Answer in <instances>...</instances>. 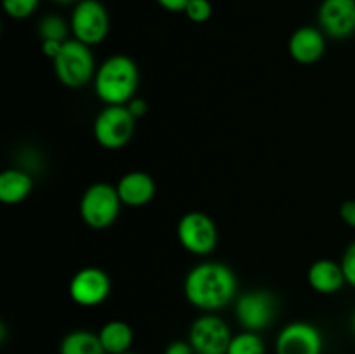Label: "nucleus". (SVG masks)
<instances>
[{"label":"nucleus","mask_w":355,"mask_h":354,"mask_svg":"<svg viewBox=\"0 0 355 354\" xmlns=\"http://www.w3.org/2000/svg\"><path fill=\"white\" fill-rule=\"evenodd\" d=\"M238 280L231 267L220 262H203L194 266L184 281L186 298L198 309L217 311L234 298Z\"/></svg>","instance_id":"nucleus-1"},{"label":"nucleus","mask_w":355,"mask_h":354,"mask_svg":"<svg viewBox=\"0 0 355 354\" xmlns=\"http://www.w3.org/2000/svg\"><path fill=\"white\" fill-rule=\"evenodd\" d=\"M94 87L99 99L106 104H127L137 92V65L128 56H111L97 68Z\"/></svg>","instance_id":"nucleus-2"},{"label":"nucleus","mask_w":355,"mask_h":354,"mask_svg":"<svg viewBox=\"0 0 355 354\" xmlns=\"http://www.w3.org/2000/svg\"><path fill=\"white\" fill-rule=\"evenodd\" d=\"M54 71L59 82L69 89H78L96 76V65L90 45L68 38L54 59Z\"/></svg>","instance_id":"nucleus-3"},{"label":"nucleus","mask_w":355,"mask_h":354,"mask_svg":"<svg viewBox=\"0 0 355 354\" xmlns=\"http://www.w3.org/2000/svg\"><path fill=\"white\" fill-rule=\"evenodd\" d=\"M121 200L116 186L96 183L87 187L80 200V215L83 222L94 229L110 228L120 214Z\"/></svg>","instance_id":"nucleus-4"},{"label":"nucleus","mask_w":355,"mask_h":354,"mask_svg":"<svg viewBox=\"0 0 355 354\" xmlns=\"http://www.w3.org/2000/svg\"><path fill=\"white\" fill-rule=\"evenodd\" d=\"M135 120L127 104H107L94 120V137L106 149L123 148L134 135Z\"/></svg>","instance_id":"nucleus-5"},{"label":"nucleus","mask_w":355,"mask_h":354,"mask_svg":"<svg viewBox=\"0 0 355 354\" xmlns=\"http://www.w3.org/2000/svg\"><path fill=\"white\" fill-rule=\"evenodd\" d=\"M69 28L76 40L87 45L101 44L110 33V14L99 0H80L71 12Z\"/></svg>","instance_id":"nucleus-6"},{"label":"nucleus","mask_w":355,"mask_h":354,"mask_svg":"<svg viewBox=\"0 0 355 354\" xmlns=\"http://www.w3.org/2000/svg\"><path fill=\"white\" fill-rule=\"evenodd\" d=\"M179 242L187 252L194 255H207L217 246V226L210 215L203 212H189L182 215L177 224Z\"/></svg>","instance_id":"nucleus-7"},{"label":"nucleus","mask_w":355,"mask_h":354,"mask_svg":"<svg viewBox=\"0 0 355 354\" xmlns=\"http://www.w3.org/2000/svg\"><path fill=\"white\" fill-rule=\"evenodd\" d=\"M231 339L227 323L215 314L200 316L189 328V344L196 354H227Z\"/></svg>","instance_id":"nucleus-8"},{"label":"nucleus","mask_w":355,"mask_h":354,"mask_svg":"<svg viewBox=\"0 0 355 354\" xmlns=\"http://www.w3.org/2000/svg\"><path fill=\"white\" fill-rule=\"evenodd\" d=\"M276 298L267 290H252L236 302V318L248 332L266 330L276 316Z\"/></svg>","instance_id":"nucleus-9"},{"label":"nucleus","mask_w":355,"mask_h":354,"mask_svg":"<svg viewBox=\"0 0 355 354\" xmlns=\"http://www.w3.org/2000/svg\"><path fill=\"white\" fill-rule=\"evenodd\" d=\"M111 294V280L99 267H83L69 281V297L82 307H96Z\"/></svg>","instance_id":"nucleus-10"},{"label":"nucleus","mask_w":355,"mask_h":354,"mask_svg":"<svg viewBox=\"0 0 355 354\" xmlns=\"http://www.w3.org/2000/svg\"><path fill=\"white\" fill-rule=\"evenodd\" d=\"M276 354H322L321 332L311 323H290L277 335Z\"/></svg>","instance_id":"nucleus-11"},{"label":"nucleus","mask_w":355,"mask_h":354,"mask_svg":"<svg viewBox=\"0 0 355 354\" xmlns=\"http://www.w3.org/2000/svg\"><path fill=\"white\" fill-rule=\"evenodd\" d=\"M322 33L347 38L355 33V0H322L318 12Z\"/></svg>","instance_id":"nucleus-12"},{"label":"nucleus","mask_w":355,"mask_h":354,"mask_svg":"<svg viewBox=\"0 0 355 354\" xmlns=\"http://www.w3.org/2000/svg\"><path fill=\"white\" fill-rule=\"evenodd\" d=\"M290 56L300 65H312L319 61L326 51V40L322 30L314 26H302L295 31L288 42Z\"/></svg>","instance_id":"nucleus-13"},{"label":"nucleus","mask_w":355,"mask_h":354,"mask_svg":"<svg viewBox=\"0 0 355 354\" xmlns=\"http://www.w3.org/2000/svg\"><path fill=\"white\" fill-rule=\"evenodd\" d=\"M116 189L123 205H127V207H144L155 198L156 184L149 174L134 170V172L125 174L118 180Z\"/></svg>","instance_id":"nucleus-14"},{"label":"nucleus","mask_w":355,"mask_h":354,"mask_svg":"<svg viewBox=\"0 0 355 354\" xmlns=\"http://www.w3.org/2000/svg\"><path fill=\"white\" fill-rule=\"evenodd\" d=\"M309 285L319 294H336L347 283L342 264L331 259H319L309 269Z\"/></svg>","instance_id":"nucleus-15"},{"label":"nucleus","mask_w":355,"mask_h":354,"mask_svg":"<svg viewBox=\"0 0 355 354\" xmlns=\"http://www.w3.org/2000/svg\"><path fill=\"white\" fill-rule=\"evenodd\" d=\"M33 180L30 174L19 169L3 170L0 174V201L6 205L21 203L31 193Z\"/></svg>","instance_id":"nucleus-16"},{"label":"nucleus","mask_w":355,"mask_h":354,"mask_svg":"<svg viewBox=\"0 0 355 354\" xmlns=\"http://www.w3.org/2000/svg\"><path fill=\"white\" fill-rule=\"evenodd\" d=\"M97 335H99L106 354L125 353V351L130 349L132 340H134V332H132L130 325L121 321V319L107 321Z\"/></svg>","instance_id":"nucleus-17"},{"label":"nucleus","mask_w":355,"mask_h":354,"mask_svg":"<svg viewBox=\"0 0 355 354\" xmlns=\"http://www.w3.org/2000/svg\"><path fill=\"white\" fill-rule=\"evenodd\" d=\"M59 354H106L97 333L75 330L62 339Z\"/></svg>","instance_id":"nucleus-18"},{"label":"nucleus","mask_w":355,"mask_h":354,"mask_svg":"<svg viewBox=\"0 0 355 354\" xmlns=\"http://www.w3.org/2000/svg\"><path fill=\"white\" fill-rule=\"evenodd\" d=\"M227 354H266V344L259 333L245 330L232 337Z\"/></svg>","instance_id":"nucleus-19"},{"label":"nucleus","mask_w":355,"mask_h":354,"mask_svg":"<svg viewBox=\"0 0 355 354\" xmlns=\"http://www.w3.org/2000/svg\"><path fill=\"white\" fill-rule=\"evenodd\" d=\"M71 28L68 26L64 19L61 16H55V14H49L38 24V35H40L42 42L44 40H58V42H66L68 40V31Z\"/></svg>","instance_id":"nucleus-20"},{"label":"nucleus","mask_w":355,"mask_h":354,"mask_svg":"<svg viewBox=\"0 0 355 354\" xmlns=\"http://www.w3.org/2000/svg\"><path fill=\"white\" fill-rule=\"evenodd\" d=\"M40 0H2L3 10L12 19H26L37 10Z\"/></svg>","instance_id":"nucleus-21"},{"label":"nucleus","mask_w":355,"mask_h":354,"mask_svg":"<svg viewBox=\"0 0 355 354\" xmlns=\"http://www.w3.org/2000/svg\"><path fill=\"white\" fill-rule=\"evenodd\" d=\"M184 12L193 23H205L211 17L214 7H211L210 0H191Z\"/></svg>","instance_id":"nucleus-22"},{"label":"nucleus","mask_w":355,"mask_h":354,"mask_svg":"<svg viewBox=\"0 0 355 354\" xmlns=\"http://www.w3.org/2000/svg\"><path fill=\"white\" fill-rule=\"evenodd\" d=\"M340 264H342V269H343V274H345L347 283L355 287V242L347 246V250L343 252L342 262Z\"/></svg>","instance_id":"nucleus-23"},{"label":"nucleus","mask_w":355,"mask_h":354,"mask_svg":"<svg viewBox=\"0 0 355 354\" xmlns=\"http://www.w3.org/2000/svg\"><path fill=\"white\" fill-rule=\"evenodd\" d=\"M340 217L350 228H355V200L343 201L340 207Z\"/></svg>","instance_id":"nucleus-24"},{"label":"nucleus","mask_w":355,"mask_h":354,"mask_svg":"<svg viewBox=\"0 0 355 354\" xmlns=\"http://www.w3.org/2000/svg\"><path fill=\"white\" fill-rule=\"evenodd\" d=\"M165 354H196L194 353L193 346L189 344V340H173L172 344H168L165 349Z\"/></svg>","instance_id":"nucleus-25"},{"label":"nucleus","mask_w":355,"mask_h":354,"mask_svg":"<svg viewBox=\"0 0 355 354\" xmlns=\"http://www.w3.org/2000/svg\"><path fill=\"white\" fill-rule=\"evenodd\" d=\"M62 45H64V42L44 40V42H42V51H44V54L47 56L49 59H52V61H54V59L58 58L59 52H61Z\"/></svg>","instance_id":"nucleus-26"},{"label":"nucleus","mask_w":355,"mask_h":354,"mask_svg":"<svg viewBox=\"0 0 355 354\" xmlns=\"http://www.w3.org/2000/svg\"><path fill=\"white\" fill-rule=\"evenodd\" d=\"M168 12H184L191 0H156Z\"/></svg>","instance_id":"nucleus-27"},{"label":"nucleus","mask_w":355,"mask_h":354,"mask_svg":"<svg viewBox=\"0 0 355 354\" xmlns=\"http://www.w3.org/2000/svg\"><path fill=\"white\" fill-rule=\"evenodd\" d=\"M127 108L130 110V113L134 115L135 118H141L142 115H146V111H148V103H146L144 99H141V97H134V99L128 101Z\"/></svg>","instance_id":"nucleus-28"},{"label":"nucleus","mask_w":355,"mask_h":354,"mask_svg":"<svg viewBox=\"0 0 355 354\" xmlns=\"http://www.w3.org/2000/svg\"><path fill=\"white\" fill-rule=\"evenodd\" d=\"M52 2H58V3H73V2H80V0H52Z\"/></svg>","instance_id":"nucleus-29"},{"label":"nucleus","mask_w":355,"mask_h":354,"mask_svg":"<svg viewBox=\"0 0 355 354\" xmlns=\"http://www.w3.org/2000/svg\"><path fill=\"white\" fill-rule=\"evenodd\" d=\"M352 330H354V333H355V312H354V316H352Z\"/></svg>","instance_id":"nucleus-30"},{"label":"nucleus","mask_w":355,"mask_h":354,"mask_svg":"<svg viewBox=\"0 0 355 354\" xmlns=\"http://www.w3.org/2000/svg\"><path fill=\"white\" fill-rule=\"evenodd\" d=\"M118 354H134V353H130V351H125V353H118Z\"/></svg>","instance_id":"nucleus-31"}]
</instances>
